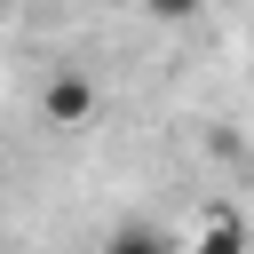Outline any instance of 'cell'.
I'll list each match as a JSON object with an SVG mask.
<instances>
[{
	"label": "cell",
	"mask_w": 254,
	"mask_h": 254,
	"mask_svg": "<svg viewBox=\"0 0 254 254\" xmlns=\"http://www.w3.org/2000/svg\"><path fill=\"white\" fill-rule=\"evenodd\" d=\"M40 111H48L56 127H87V119H95V79H87V71H56L48 95H40Z\"/></svg>",
	"instance_id": "6da1fadb"
},
{
	"label": "cell",
	"mask_w": 254,
	"mask_h": 254,
	"mask_svg": "<svg viewBox=\"0 0 254 254\" xmlns=\"http://www.w3.org/2000/svg\"><path fill=\"white\" fill-rule=\"evenodd\" d=\"M190 254H246V222H238L230 206H206V222H198Z\"/></svg>",
	"instance_id": "7a4b0ae2"
},
{
	"label": "cell",
	"mask_w": 254,
	"mask_h": 254,
	"mask_svg": "<svg viewBox=\"0 0 254 254\" xmlns=\"http://www.w3.org/2000/svg\"><path fill=\"white\" fill-rule=\"evenodd\" d=\"M103 254H175V238L151 230V222H119V230L103 238Z\"/></svg>",
	"instance_id": "3957f363"
},
{
	"label": "cell",
	"mask_w": 254,
	"mask_h": 254,
	"mask_svg": "<svg viewBox=\"0 0 254 254\" xmlns=\"http://www.w3.org/2000/svg\"><path fill=\"white\" fill-rule=\"evenodd\" d=\"M143 8H151V16H159V24H190V16H198V8H206V0H143Z\"/></svg>",
	"instance_id": "277c9868"
}]
</instances>
